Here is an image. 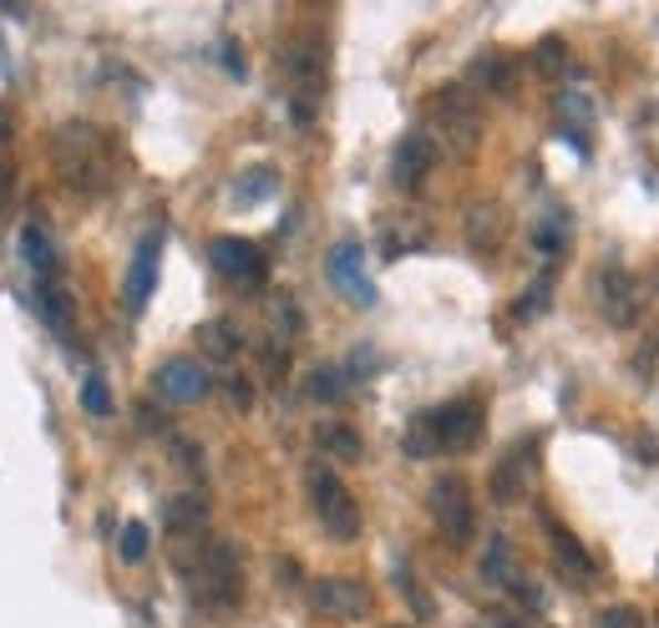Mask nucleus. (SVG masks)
Segmentation results:
<instances>
[{
  "label": "nucleus",
  "mask_w": 659,
  "mask_h": 628,
  "mask_svg": "<svg viewBox=\"0 0 659 628\" xmlns=\"http://www.w3.org/2000/svg\"><path fill=\"white\" fill-rule=\"evenodd\" d=\"M178 568L188 573L193 583V598L208 608H239L244 598V563H239V547L228 537H208L198 543L188 557H178Z\"/></svg>",
  "instance_id": "1"
},
{
  "label": "nucleus",
  "mask_w": 659,
  "mask_h": 628,
  "mask_svg": "<svg viewBox=\"0 0 659 628\" xmlns=\"http://www.w3.org/2000/svg\"><path fill=\"white\" fill-rule=\"evenodd\" d=\"M51 157H56V173L72 188L82 193H102L112 183V143L102 137V132L92 127V122H66V127L51 137Z\"/></svg>",
  "instance_id": "2"
},
{
  "label": "nucleus",
  "mask_w": 659,
  "mask_h": 628,
  "mask_svg": "<svg viewBox=\"0 0 659 628\" xmlns=\"http://www.w3.org/2000/svg\"><path fill=\"white\" fill-rule=\"evenodd\" d=\"M325 66H330V47L320 31H295V41L285 47V72L295 86V122H310L315 102L325 92Z\"/></svg>",
  "instance_id": "3"
},
{
  "label": "nucleus",
  "mask_w": 659,
  "mask_h": 628,
  "mask_svg": "<svg viewBox=\"0 0 659 628\" xmlns=\"http://www.w3.org/2000/svg\"><path fill=\"white\" fill-rule=\"evenodd\" d=\"M305 482H310V507H315L325 533L336 537V543H356L360 537V502L350 497V486L340 482L336 472H325V466H315Z\"/></svg>",
  "instance_id": "4"
},
{
  "label": "nucleus",
  "mask_w": 659,
  "mask_h": 628,
  "mask_svg": "<svg viewBox=\"0 0 659 628\" xmlns=\"http://www.w3.org/2000/svg\"><path fill=\"white\" fill-rule=\"evenodd\" d=\"M426 507H432L436 533L452 547H467L477 533V507H472V486L462 476H436L432 492H426Z\"/></svg>",
  "instance_id": "5"
},
{
  "label": "nucleus",
  "mask_w": 659,
  "mask_h": 628,
  "mask_svg": "<svg viewBox=\"0 0 659 628\" xmlns=\"http://www.w3.org/2000/svg\"><path fill=\"white\" fill-rule=\"evenodd\" d=\"M426 112H432V122L442 127V137L456 147V153H472L482 137V117H477V102H472L467 86H446V92H436L432 102H426Z\"/></svg>",
  "instance_id": "6"
},
{
  "label": "nucleus",
  "mask_w": 659,
  "mask_h": 628,
  "mask_svg": "<svg viewBox=\"0 0 659 628\" xmlns=\"http://www.w3.org/2000/svg\"><path fill=\"white\" fill-rule=\"evenodd\" d=\"M310 608L320 618L356 624V618L371 614V588H365L360 578H315L310 583Z\"/></svg>",
  "instance_id": "7"
},
{
  "label": "nucleus",
  "mask_w": 659,
  "mask_h": 628,
  "mask_svg": "<svg viewBox=\"0 0 659 628\" xmlns=\"http://www.w3.org/2000/svg\"><path fill=\"white\" fill-rule=\"evenodd\" d=\"M214 269L224 274L228 285H239V289H259L264 285V274H269V259H264V249L254 244V238H214Z\"/></svg>",
  "instance_id": "8"
},
{
  "label": "nucleus",
  "mask_w": 659,
  "mask_h": 628,
  "mask_svg": "<svg viewBox=\"0 0 659 628\" xmlns=\"http://www.w3.org/2000/svg\"><path fill=\"white\" fill-rule=\"evenodd\" d=\"M432 431L442 451H472L482 441V431H487V411L477 401H452L442 411H432Z\"/></svg>",
  "instance_id": "9"
},
{
  "label": "nucleus",
  "mask_w": 659,
  "mask_h": 628,
  "mask_svg": "<svg viewBox=\"0 0 659 628\" xmlns=\"http://www.w3.org/2000/svg\"><path fill=\"white\" fill-rule=\"evenodd\" d=\"M325 274H330V285L350 299V305H375V285L365 279V249H360L356 238L336 244L330 259H325Z\"/></svg>",
  "instance_id": "10"
},
{
  "label": "nucleus",
  "mask_w": 659,
  "mask_h": 628,
  "mask_svg": "<svg viewBox=\"0 0 659 628\" xmlns=\"http://www.w3.org/2000/svg\"><path fill=\"white\" fill-rule=\"evenodd\" d=\"M153 391L168 405H198L214 391V380H208V370L198 366V360H168V366L153 375Z\"/></svg>",
  "instance_id": "11"
},
{
  "label": "nucleus",
  "mask_w": 659,
  "mask_h": 628,
  "mask_svg": "<svg viewBox=\"0 0 659 628\" xmlns=\"http://www.w3.org/2000/svg\"><path fill=\"white\" fill-rule=\"evenodd\" d=\"M157 269H163V234H147L132 254V269H127V285H122V299H127V315H143L147 299L157 289Z\"/></svg>",
  "instance_id": "12"
},
{
  "label": "nucleus",
  "mask_w": 659,
  "mask_h": 628,
  "mask_svg": "<svg viewBox=\"0 0 659 628\" xmlns=\"http://www.w3.org/2000/svg\"><path fill=\"white\" fill-rule=\"evenodd\" d=\"M533 476H538V441H523V446H513L497 462V472H492V497L497 502H523L527 486H533Z\"/></svg>",
  "instance_id": "13"
},
{
  "label": "nucleus",
  "mask_w": 659,
  "mask_h": 628,
  "mask_svg": "<svg viewBox=\"0 0 659 628\" xmlns=\"http://www.w3.org/2000/svg\"><path fill=\"white\" fill-rule=\"evenodd\" d=\"M436 167V143L426 137V132H411V137H401V147H395V163H391V178L401 193H416L421 183H426V173Z\"/></svg>",
  "instance_id": "14"
},
{
  "label": "nucleus",
  "mask_w": 659,
  "mask_h": 628,
  "mask_svg": "<svg viewBox=\"0 0 659 628\" xmlns=\"http://www.w3.org/2000/svg\"><path fill=\"white\" fill-rule=\"evenodd\" d=\"M599 305H604V320L614 325V330H629V325L639 320V289L629 274L609 269L599 274Z\"/></svg>",
  "instance_id": "15"
},
{
  "label": "nucleus",
  "mask_w": 659,
  "mask_h": 628,
  "mask_svg": "<svg viewBox=\"0 0 659 628\" xmlns=\"http://www.w3.org/2000/svg\"><path fill=\"white\" fill-rule=\"evenodd\" d=\"M204 522H208V502L198 492H183V497L168 502V537L178 543V557L193 553V537L204 533Z\"/></svg>",
  "instance_id": "16"
},
{
  "label": "nucleus",
  "mask_w": 659,
  "mask_h": 628,
  "mask_svg": "<svg viewBox=\"0 0 659 628\" xmlns=\"http://www.w3.org/2000/svg\"><path fill=\"white\" fill-rule=\"evenodd\" d=\"M543 527H548L553 557H558V568H564L568 578H574V583H588V578H594V573H599V568H594V553H588V547L578 543V537L568 533V527H558V522H553V517H543Z\"/></svg>",
  "instance_id": "17"
},
{
  "label": "nucleus",
  "mask_w": 659,
  "mask_h": 628,
  "mask_svg": "<svg viewBox=\"0 0 659 628\" xmlns=\"http://www.w3.org/2000/svg\"><path fill=\"white\" fill-rule=\"evenodd\" d=\"M21 259L31 264V274H37V279H56L61 254H56V244H51V234L41 224H25L21 228Z\"/></svg>",
  "instance_id": "18"
},
{
  "label": "nucleus",
  "mask_w": 659,
  "mask_h": 628,
  "mask_svg": "<svg viewBox=\"0 0 659 628\" xmlns=\"http://www.w3.org/2000/svg\"><path fill=\"white\" fill-rule=\"evenodd\" d=\"M346 391H350V370H340V366H315L305 375V401L336 405V401H346Z\"/></svg>",
  "instance_id": "19"
},
{
  "label": "nucleus",
  "mask_w": 659,
  "mask_h": 628,
  "mask_svg": "<svg viewBox=\"0 0 659 628\" xmlns=\"http://www.w3.org/2000/svg\"><path fill=\"white\" fill-rule=\"evenodd\" d=\"M315 441H320V451H325V456H336V462H360V456H365L360 431L346 426V421H325V426L315 431Z\"/></svg>",
  "instance_id": "20"
},
{
  "label": "nucleus",
  "mask_w": 659,
  "mask_h": 628,
  "mask_svg": "<svg viewBox=\"0 0 659 628\" xmlns=\"http://www.w3.org/2000/svg\"><path fill=\"white\" fill-rule=\"evenodd\" d=\"M467 86H482V92H507L513 86V61L503 51H487L467 66Z\"/></svg>",
  "instance_id": "21"
},
{
  "label": "nucleus",
  "mask_w": 659,
  "mask_h": 628,
  "mask_svg": "<svg viewBox=\"0 0 659 628\" xmlns=\"http://www.w3.org/2000/svg\"><path fill=\"white\" fill-rule=\"evenodd\" d=\"M198 344H204L214 360H234L244 350V334L239 325H228V320H208L204 330H198Z\"/></svg>",
  "instance_id": "22"
},
{
  "label": "nucleus",
  "mask_w": 659,
  "mask_h": 628,
  "mask_svg": "<svg viewBox=\"0 0 659 628\" xmlns=\"http://www.w3.org/2000/svg\"><path fill=\"white\" fill-rule=\"evenodd\" d=\"M467 238L477 249H497V238H503V214H497V203H477L467 214Z\"/></svg>",
  "instance_id": "23"
},
{
  "label": "nucleus",
  "mask_w": 659,
  "mask_h": 628,
  "mask_svg": "<svg viewBox=\"0 0 659 628\" xmlns=\"http://www.w3.org/2000/svg\"><path fill=\"white\" fill-rule=\"evenodd\" d=\"M533 249L548 254V259H558V254L568 249V214H564V208H553V214L533 228Z\"/></svg>",
  "instance_id": "24"
},
{
  "label": "nucleus",
  "mask_w": 659,
  "mask_h": 628,
  "mask_svg": "<svg viewBox=\"0 0 659 628\" xmlns=\"http://www.w3.org/2000/svg\"><path fill=\"white\" fill-rule=\"evenodd\" d=\"M482 578H487L492 588H507V583L517 578V573H513V543H507V537H492V543H487V557H482Z\"/></svg>",
  "instance_id": "25"
},
{
  "label": "nucleus",
  "mask_w": 659,
  "mask_h": 628,
  "mask_svg": "<svg viewBox=\"0 0 659 628\" xmlns=\"http://www.w3.org/2000/svg\"><path fill=\"white\" fill-rule=\"evenodd\" d=\"M275 188H279V178L269 173V167H249V173L234 183V203H259V198H269Z\"/></svg>",
  "instance_id": "26"
},
{
  "label": "nucleus",
  "mask_w": 659,
  "mask_h": 628,
  "mask_svg": "<svg viewBox=\"0 0 659 628\" xmlns=\"http://www.w3.org/2000/svg\"><path fill=\"white\" fill-rule=\"evenodd\" d=\"M436 431H432V411L426 415H416V421H411L406 426V456H416V462H426V456H436Z\"/></svg>",
  "instance_id": "27"
},
{
  "label": "nucleus",
  "mask_w": 659,
  "mask_h": 628,
  "mask_svg": "<svg viewBox=\"0 0 659 628\" xmlns=\"http://www.w3.org/2000/svg\"><path fill=\"white\" fill-rule=\"evenodd\" d=\"M82 411L86 415H112V391H107V380H102V370H86V380H82Z\"/></svg>",
  "instance_id": "28"
},
{
  "label": "nucleus",
  "mask_w": 659,
  "mask_h": 628,
  "mask_svg": "<svg viewBox=\"0 0 659 628\" xmlns=\"http://www.w3.org/2000/svg\"><path fill=\"white\" fill-rule=\"evenodd\" d=\"M395 588L411 598V614L416 618H432V598H426V588L416 583V573H411V563H395Z\"/></svg>",
  "instance_id": "29"
},
{
  "label": "nucleus",
  "mask_w": 659,
  "mask_h": 628,
  "mask_svg": "<svg viewBox=\"0 0 659 628\" xmlns=\"http://www.w3.org/2000/svg\"><path fill=\"white\" fill-rule=\"evenodd\" d=\"M269 315H275V334H279V340H295V334H300V305H295L289 295L269 299Z\"/></svg>",
  "instance_id": "30"
},
{
  "label": "nucleus",
  "mask_w": 659,
  "mask_h": 628,
  "mask_svg": "<svg viewBox=\"0 0 659 628\" xmlns=\"http://www.w3.org/2000/svg\"><path fill=\"white\" fill-rule=\"evenodd\" d=\"M117 553H122V563H143V557H147V527H143V522H122Z\"/></svg>",
  "instance_id": "31"
},
{
  "label": "nucleus",
  "mask_w": 659,
  "mask_h": 628,
  "mask_svg": "<svg viewBox=\"0 0 659 628\" xmlns=\"http://www.w3.org/2000/svg\"><path fill=\"white\" fill-rule=\"evenodd\" d=\"M594 628H645V614L629 604H609L594 614Z\"/></svg>",
  "instance_id": "32"
},
{
  "label": "nucleus",
  "mask_w": 659,
  "mask_h": 628,
  "mask_svg": "<svg viewBox=\"0 0 659 628\" xmlns=\"http://www.w3.org/2000/svg\"><path fill=\"white\" fill-rule=\"evenodd\" d=\"M558 112H564L568 122H578V127H584V122H594V102H588L584 92H564V96H558Z\"/></svg>",
  "instance_id": "33"
},
{
  "label": "nucleus",
  "mask_w": 659,
  "mask_h": 628,
  "mask_svg": "<svg viewBox=\"0 0 659 628\" xmlns=\"http://www.w3.org/2000/svg\"><path fill=\"white\" fill-rule=\"evenodd\" d=\"M533 61H538V72H558V66H564V41L548 37V41L538 47V56H533Z\"/></svg>",
  "instance_id": "34"
},
{
  "label": "nucleus",
  "mask_w": 659,
  "mask_h": 628,
  "mask_svg": "<svg viewBox=\"0 0 659 628\" xmlns=\"http://www.w3.org/2000/svg\"><path fill=\"white\" fill-rule=\"evenodd\" d=\"M228 395H234V405H249V380H228Z\"/></svg>",
  "instance_id": "35"
},
{
  "label": "nucleus",
  "mask_w": 659,
  "mask_h": 628,
  "mask_svg": "<svg viewBox=\"0 0 659 628\" xmlns=\"http://www.w3.org/2000/svg\"><path fill=\"white\" fill-rule=\"evenodd\" d=\"M6 203H11V163L0 157V208H6Z\"/></svg>",
  "instance_id": "36"
},
{
  "label": "nucleus",
  "mask_w": 659,
  "mask_h": 628,
  "mask_svg": "<svg viewBox=\"0 0 659 628\" xmlns=\"http://www.w3.org/2000/svg\"><path fill=\"white\" fill-rule=\"evenodd\" d=\"M487 628H523L517 618H507V614H487Z\"/></svg>",
  "instance_id": "37"
}]
</instances>
